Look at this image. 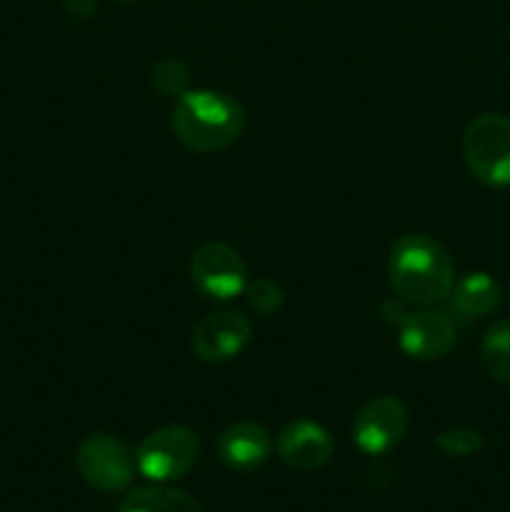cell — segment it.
I'll return each mask as SVG.
<instances>
[{"mask_svg":"<svg viewBox=\"0 0 510 512\" xmlns=\"http://www.w3.org/2000/svg\"><path fill=\"white\" fill-rule=\"evenodd\" d=\"M120 512H203V508L183 490L165 488L158 483L128 493V498L120 505Z\"/></svg>","mask_w":510,"mask_h":512,"instance_id":"4fadbf2b","label":"cell"},{"mask_svg":"<svg viewBox=\"0 0 510 512\" xmlns=\"http://www.w3.org/2000/svg\"><path fill=\"white\" fill-rule=\"evenodd\" d=\"M498 303L500 285L483 270H473V273L455 280L453 293L448 298V308L455 323L458 320L460 323H475L480 318H488L490 313H495Z\"/></svg>","mask_w":510,"mask_h":512,"instance_id":"7c38bea8","label":"cell"},{"mask_svg":"<svg viewBox=\"0 0 510 512\" xmlns=\"http://www.w3.org/2000/svg\"><path fill=\"white\" fill-rule=\"evenodd\" d=\"M63 8L70 18L85 20L98 10V0H63Z\"/></svg>","mask_w":510,"mask_h":512,"instance_id":"d6986e66","label":"cell"},{"mask_svg":"<svg viewBox=\"0 0 510 512\" xmlns=\"http://www.w3.org/2000/svg\"><path fill=\"white\" fill-rule=\"evenodd\" d=\"M275 450L288 468L300 470V473H313V470L325 468L330 463L335 445L323 425L315 423V420L298 418L280 428Z\"/></svg>","mask_w":510,"mask_h":512,"instance_id":"30bf717a","label":"cell"},{"mask_svg":"<svg viewBox=\"0 0 510 512\" xmlns=\"http://www.w3.org/2000/svg\"><path fill=\"white\" fill-rule=\"evenodd\" d=\"M485 445V438L480 430L465 428V425H455V428L443 430L435 435V448L445 455V458H470V455L480 453Z\"/></svg>","mask_w":510,"mask_h":512,"instance_id":"2e32d148","label":"cell"},{"mask_svg":"<svg viewBox=\"0 0 510 512\" xmlns=\"http://www.w3.org/2000/svg\"><path fill=\"white\" fill-rule=\"evenodd\" d=\"M398 343L408 358L440 360L458 343L455 318L438 308L410 310L408 318L398 328Z\"/></svg>","mask_w":510,"mask_h":512,"instance_id":"9c48e42d","label":"cell"},{"mask_svg":"<svg viewBox=\"0 0 510 512\" xmlns=\"http://www.w3.org/2000/svg\"><path fill=\"white\" fill-rule=\"evenodd\" d=\"M190 280L210 300H233L248 285V265L223 240H208L190 258Z\"/></svg>","mask_w":510,"mask_h":512,"instance_id":"8992f818","label":"cell"},{"mask_svg":"<svg viewBox=\"0 0 510 512\" xmlns=\"http://www.w3.org/2000/svg\"><path fill=\"white\" fill-rule=\"evenodd\" d=\"M463 158L475 180L490 188L510 185V118L480 113L463 133Z\"/></svg>","mask_w":510,"mask_h":512,"instance_id":"3957f363","label":"cell"},{"mask_svg":"<svg viewBox=\"0 0 510 512\" xmlns=\"http://www.w3.org/2000/svg\"><path fill=\"white\" fill-rule=\"evenodd\" d=\"M273 453V438L260 423H233L220 433L218 438V458L230 470L250 473L268 463Z\"/></svg>","mask_w":510,"mask_h":512,"instance_id":"8fae6325","label":"cell"},{"mask_svg":"<svg viewBox=\"0 0 510 512\" xmlns=\"http://www.w3.org/2000/svg\"><path fill=\"white\" fill-rule=\"evenodd\" d=\"M243 298L245 305H248L255 315H263V318L280 313L285 305L283 288L270 278L248 280V285H245L243 290Z\"/></svg>","mask_w":510,"mask_h":512,"instance_id":"e0dca14e","label":"cell"},{"mask_svg":"<svg viewBox=\"0 0 510 512\" xmlns=\"http://www.w3.org/2000/svg\"><path fill=\"white\" fill-rule=\"evenodd\" d=\"M175 140L193 153H218L230 148L245 128V108L223 90L190 88L170 113Z\"/></svg>","mask_w":510,"mask_h":512,"instance_id":"7a4b0ae2","label":"cell"},{"mask_svg":"<svg viewBox=\"0 0 510 512\" xmlns=\"http://www.w3.org/2000/svg\"><path fill=\"white\" fill-rule=\"evenodd\" d=\"M508 303H510V293H508Z\"/></svg>","mask_w":510,"mask_h":512,"instance_id":"44dd1931","label":"cell"},{"mask_svg":"<svg viewBox=\"0 0 510 512\" xmlns=\"http://www.w3.org/2000/svg\"><path fill=\"white\" fill-rule=\"evenodd\" d=\"M408 408L395 395H375L353 420V443L365 455H385L403 443L408 433Z\"/></svg>","mask_w":510,"mask_h":512,"instance_id":"52a82bcc","label":"cell"},{"mask_svg":"<svg viewBox=\"0 0 510 512\" xmlns=\"http://www.w3.org/2000/svg\"><path fill=\"white\" fill-rule=\"evenodd\" d=\"M75 468L90 488L100 493H120L135 478V450L108 433L88 435L75 450Z\"/></svg>","mask_w":510,"mask_h":512,"instance_id":"5b68a950","label":"cell"},{"mask_svg":"<svg viewBox=\"0 0 510 512\" xmlns=\"http://www.w3.org/2000/svg\"><path fill=\"white\" fill-rule=\"evenodd\" d=\"M408 313H410V305L403 303L400 298H390L380 305V318H383L385 325H390V328L395 330L403 325V320L408 318Z\"/></svg>","mask_w":510,"mask_h":512,"instance_id":"ac0fdd59","label":"cell"},{"mask_svg":"<svg viewBox=\"0 0 510 512\" xmlns=\"http://www.w3.org/2000/svg\"><path fill=\"white\" fill-rule=\"evenodd\" d=\"M115 3H138V0H115Z\"/></svg>","mask_w":510,"mask_h":512,"instance_id":"ffe728a7","label":"cell"},{"mask_svg":"<svg viewBox=\"0 0 510 512\" xmlns=\"http://www.w3.org/2000/svg\"><path fill=\"white\" fill-rule=\"evenodd\" d=\"M253 338V323L245 313L220 308L198 320L190 335V348L203 363H228L248 348Z\"/></svg>","mask_w":510,"mask_h":512,"instance_id":"ba28073f","label":"cell"},{"mask_svg":"<svg viewBox=\"0 0 510 512\" xmlns=\"http://www.w3.org/2000/svg\"><path fill=\"white\" fill-rule=\"evenodd\" d=\"M388 280L395 298L403 303L435 308L453 293L455 263L448 250L430 235H400L388 255Z\"/></svg>","mask_w":510,"mask_h":512,"instance_id":"6da1fadb","label":"cell"},{"mask_svg":"<svg viewBox=\"0 0 510 512\" xmlns=\"http://www.w3.org/2000/svg\"><path fill=\"white\" fill-rule=\"evenodd\" d=\"M193 83V70L178 55H163L150 65V85L158 90L165 98H175L185 95Z\"/></svg>","mask_w":510,"mask_h":512,"instance_id":"9a60e30c","label":"cell"},{"mask_svg":"<svg viewBox=\"0 0 510 512\" xmlns=\"http://www.w3.org/2000/svg\"><path fill=\"white\" fill-rule=\"evenodd\" d=\"M480 363L495 383L510 385V320H498L485 330Z\"/></svg>","mask_w":510,"mask_h":512,"instance_id":"5bb4252c","label":"cell"},{"mask_svg":"<svg viewBox=\"0 0 510 512\" xmlns=\"http://www.w3.org/2000/svg\"><path fill=\"white\" fill-rule=\"evenodd\" d=\"M198 435L185 425H165L140 440L135 450L138 473L153 483H173L188 475L198 463Z\"/></svg>","mask_w":510,"mask_h":512,"instance_id":"277c9868","label":"cell"}]
</instances>
